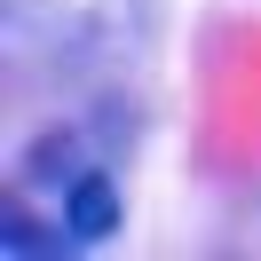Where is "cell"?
<instances>
[{
    "instance_id": "1",
    "label": "cell",
    "mask_w": 261,
    "mask_h": 261,
    "mask_svg": "<svg viewBox=\"0 0 261 261\" xmlns=\"http://www.w3.org/2000/svg\"><path fill=\"white\" fill-rule=\"evenodd\" d=\"M56 198H64V238H71V245H111V238H119V222H127L111 166H95V159H87Z\"/></svg>"
},
{
    "instance_id": "2",
    "label": "cell",
    "mask_w": 261,
    "mask_h": 261,
    "mask_svg": "<svg viewBox=\"0 0 261 261\" xmlns=\"http://www.w3.org/2000/svg\"><path fill=\"white\" fill-rule=\"evenodd\" d=\"M80 166H87V159H80V135H71V127H56V135H40V143L24 150V174H32L40 190H64V182L80 174Z\"/></svg>"
},
{
    "instance_id": "3",
    "label": "cell",
    "mask_w": 261,
    "mask_h": 261,
    "mask_svg": "<svg viewBox=\"0 0 261 261\" xmlns=\"http://www.w3.org/2000/svg\"><path fill=\"white\" fill-rule=\"evenodd\" d=\"M0 245H8V253L24 261V253H64L71 238H48V229L32 222V206H24V198H8V238H0Z\"/></svg>"
}]
</instances>
